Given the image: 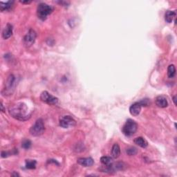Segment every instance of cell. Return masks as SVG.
<instances>
[{
	"mask_svg": "<svg viewBox=\"0 0 177 177\" xmlns=\"http://www.w3.org/2000/svg\"><path fill=\"white\" fill-rule=\"evenodd\" d=\"M137 129H138V125L136 122L132 119H128L122 127V132L126 136H131L136 132Z\"/></svg>",
	"mask_w": 177,
	"mask_h": 177,
	"instance_id": "4",
	"label": "cell"
},
{
	"mask_svg": "<svg viewBox=\"0 0 177 177\" xmlns=\"http://www.w3.org/2000/svg\"><path fill=\"white\" fill-rule=\"evenodd\" d=\"M101 163L105 166H109L112 164V159L109 157H103L101 159Z\"/></svg>",
	"mask_w": 177,
	"mask_h": 177,
	"instance_id": "18",
	"label": "cell"
},
{
	"mask_svg": "<svg viewBox=\"0 0 177 177\" xmlns=\"http://www.w3.org/2000/svg\"><path fill=\"white\" fill-rule=\"evenodd\" d=\"M53 7L51 6L48 5L45 3L39 4L37 6V14L38 17L42 20H45L47 18L49 15L53 11Z\"/></svg>",
	"mask_w": 177,
	"mask_h": 177,
	"instance_id": "2",
	"label": "cell"
},
{
	"mask_svg": "<svg viewBox=\"0 0 177 177\" xmlns=\"http://www.w3.org/2000/svg\"><path fill=\"white\" fill-rule=\"evenodd\" d=\"M36 163V161H34V160H26V168L27 169H35Z\"/></svg>",
	"mask_w": 177,
	"mask_h": 177,
	"instance_id": "19",
	"label": "cell"
},
{
	"mask_svg": "<svg viewBox=\"0 0 177 177\" xmlns=\"http://www.w3.org/2000/svg\"><path fill=\"white\" fill-rule=\"evenodd\" d=\"M156 105H157L159 107L161 108H165L168 107V103L167 99L165 96L163 95H160L158 96L156 99Z\"/></svg>",
	"mask_w": 177,
	"mask_h": 177,
	"instance_id": "12",
	"label": "cell"
},
{
	"mask_svg": "<svg viewBox=\"0 0 177 177\" xmlns=\"http://www.w3.org/2000/svg\"><path fill=\"white\" fill-rule=\"evenodd\" d=\"M10 115L15 119L25 121L31 118V113L28 111V108L26 104L20 103L9 108Z\"/></svg>",
	"mask_w": 177,
	"mask_h": 177,
	"instance_id": "1",
	"label": "cell"
},
{
	"mask_svg": "<svg viewBox=\"0 0 177 177\" xmlns=\"http://www.w3.org/2000/svg\"><path fill=\"white\" fill-rule=\"evenodd\" d=\"M16 87V78L14 75H10L8 77L7 80L5 83V87H4V91H2V93L4 95H11L15 89Z\"/></svg>",
	"mask_w": 177,
	"mask_h": 177,
	"instance_id": "3",
	"label": "cell"
},
{
	"mask_svg": "<svg viewBox=\"0 0 177 177\" xmlns=\"http://www.w3.org/2000/svg\"><path fill=\"white\" fill-rule=\"evenodd\" d=\"M77 162L79 165L84 167H91L94 164V161L91 158H80Z\"/></svg>",
	"mask_w": 177,
	"mask_h": 177,
	"instance_id": "9",
	"label": "cell"
},
{
	"mask_svg": "<svg viewBox=\"0 0 177 177\" xmlns=\"http://www.w3.org/2000/svg\"><path fill=\"white\" fill-rule=\"evenodd\" d=\"M37 34L35 31L33 29H30L28 32L26 33V35L24 37L23 39V42L26 48H29L34 44L35 39H36Z\"/></svg>",
	"mask_w": 177,
	"mask_h": 177,
	"instance_id": "6",
	"label": "cell"
},
{
	"mask_svg": "<svg viewBox=\"0 0 177 177\" xmlns=\"http://www.w3.org/2000/svg\"><path fill=\"white\" fill-rule=\"evenodd\" d=\"M173 101H174V104H175V105H176V96H174V98H173Z\"/></svg>",
	"mask_w": 177,
	"mask_h": 177,
	"instance_id": "25",
	"label": "cell"
},
{
	"mask_svg": "<svg viewBox=\"0 0 177 177\" xmlns=\"http://www.w3.org/2000/svg\"><path fill=\"white\" fill-rule=\"evenodd\" d=\"M126 152L129 156H134L136 155V154L138 153V150H137V149L135 148V147H131L126 149Z\"/></svg>",
	"mask_w": 177,
	"mask_h": 177,
	"instance_id": "20",
	"label": "cell"
},
{
	"mask_svg": "<svg viewBox=\"0 0 177 177\" xmlns=\"http://www.w3.org/2000/svg\"><path fill=\"white\" fill-rule=\"evenodd\" d=\"M31 142L29 140H24L22 141V147L25 149H28L31 147Z\"/></svg>",
	"mask_w": 177,
	"mask_h": 177,
	"instance_id": "21",
	"label": "cell"
},
{
	"mask_svg": "<svg viewBox=\"0 0 177 177\" xmlns=\"http://www.w3.org/2000/svg\"><path fill=\"white\" fill-rule=\"evenodd\" d=\"M12 34V26L10 24H7L2 32V37L4 39H7L11 37Z\"/></svg>",
	"mask_w": 177,
	"mask_h": 177,
	"instance_id": "11",
	"label": "cell"
},
{
	"mask_svg": "<svg viewBox=\"0 0 177 177\" xmlns=\"http://www.w3.org/2000/svg\"><path fill=\"white\" fill-rule=\"evenodd\" d=\"M141 111V105L139 103H136L131 106L130 108V112L133 116H138Z\"/></svg>",
	"mask_w": 177,
	"mask_h": 177,
	"instance_id": "10",
	"label": "cell"
},
{
	"mask_svg": "<svg viewBox=\"0 0 177 177\" xmlns=\"http://www.w3.org/2000/svg\"><path fill=\"white\" fill-rule=\"evenodd\" d=\"M176 17V12L172 10H168L165 12V20L168 23H171L174 18Z\"/></svg>",
	"mask_w": 177,
	"mask_h": 177,
	"instance_id": "15",
	"label": "cell"
},
{
	"mask_svg": "<svg viewBox=\"0 0 177 177\" xmlns=\"http://www.w3.org/2000/svg\"><path fill=\"white\" fill-rule=\"evenodd\" d=\"M8 156V153L6 152H1V157L2 158L7 157Z\"/></svg>",
	"mask_w": 177,
	"mask_h": 177,
	"instance_id": "22",
	"label": "cell"
},
{
	"mask_svg": "<svg viewBox=\"0 0 177 177\" xmlns=\"http://www.w3.org/2000/svg\"><path fill=\"white\" fill-rule=\"evenodd\" d=\"M1 111L4 112V107H3V105H2V103H1Z\"/></svg>",
	"mask_w": 177,
	"mask_h": 177,
	"instance_id": "24",
	"label": "cell"
},
{
	"mask_svg": "<svg viewBox=\"0 0 177 177\" xmlns=\"http://www.w3.org/2000/svg\"><path fill=\"white\" fill-rule=\"evenodd\" d=\"M44 124L42 118H39L35 121V124L30 129V134L33 136H39L43 134L44 132Z\"/></svg>",
	"mask_w": 177,
	"mask_h": 177,
	"instance_id": "5",
	"label": "cell"
},
{
	"mask_svg": "<svg viewBox=\"0 0 177 177\" xmlns=\"http://www.w3.org/2000/svg\"><path fill=\"white\" fill-rule=\"evenodd\" d=\"M120 155V148L117 143L114 144L112 147L111 156L114 159H118Z\"/></svg>",
	"mask_w": 177,
	"mask_h": 177,
	"instance_id": "14",
	"label": "cell"
},
{
	"mask_svg": "<svg viewBox=\"0 0 177 177\" xmlns=\"http://www.w3.org/2000/svg\"><path fill=\"white\" fill-rule=\"evenodd\" d=\"M134 142L135 144H136L138 146L141 147H143V148H145V147H147L148 145V143L147 141L143 138V137H138V138H136L134 139Z\"/></svg>",
	"mask_w": 177,
	"mask_h": 177,
	"instance_id": "13",
	"label": "cell"
},
{
	"mask_svg": "<svg viewBox=\"0 0 177 177\" xmlns=\"http://www.w3.org/2000/svg\"><path fill=\"white\" fill-rule=\"evenodd\" d=\"M22 2V3H23V4H30L31 3V1H21Z\"/></svg>",
	"mask_w": 177,
	"mask_h": 177,
	"instance_id": "23",
	"label": "cell"
},
{
	"mask_svg": "<svg viewBox=\"0 0 177 177\" xmlns=\"http://www.w3.org/2000/svg\"><path fill=\"white\" fill-rule=\"evenodd\" d=\"M176 68L174 64H170L168 68V76L170 78H172L175 76Z\"/></svg>",
	"mask_w": 177,
	"mask_h": 177,
	"instance_id": "17",
	"label": "cell"
},
{
	"mask_svg": "<svg viewBox=\"0 0 177 177\" xmlns=\"http://www.w3.org/2000/svg\"><path fill=\"white\" fill-rule=\"evenodd\" d=\"M40 99L42 101L48 104V105H56V104L58 103V99L57 98L51 95L49 92H47V91H43V92L41 93Z\"/></svg>",
	"mask_w": 177,
	"mask_h": 177,
	"instance_id": "7",
	"label": "cell"
},
{
	"mask_svg": "<svg viewBox=\"0 0 177 177\" xmlns=\"http://www.w3.org/2000/svg\"><path fill=\"white\" fill-rule=\"evenodd\" d=\"M13 2H14L13 1H9L6 2V3H4V2L1 1L0 2V10H1V11L9 10L10 8L12 7Z\"/></svg>",
	"mask_w": 177,
	"mask_h": 177,
	"instance_id": "16",
	"label": "cell"
},
{
	"mask_svg": "<svg viewBox=\"0 0 177 177\" xmlns=\"http://www.w3.org/2000/svg\"><path fill=\"white\" fill-rule=\"evenodd\" d=\"M76 120L70 116H64L60 118V125L63 128H68L76 125Z\"/></svg>",
	"mask_w": 177,
	"mask_h": 177,
	"instance_id": "8",
	"label": "cell"
}]
</instances>
